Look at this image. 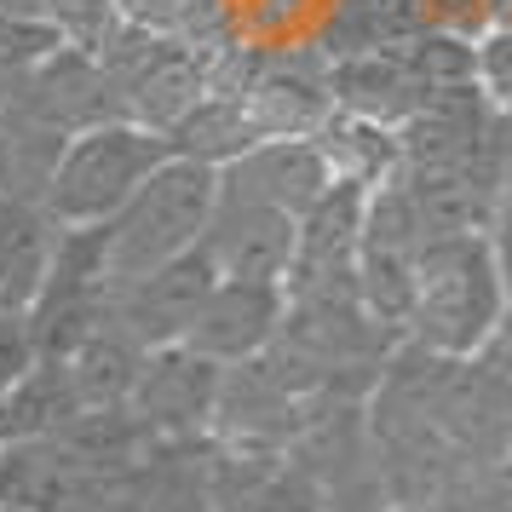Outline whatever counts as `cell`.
<instances>
[{
	"label": "cell",
	"mask_w": 512,
	"mask_h": 512,
	"mask_svg": "<svg viewBox=\"0 0 512 512\" xmlns=\"http://www.w3.org/2000/svg\"><path fill=\"white\" fill-rule=\"evenodd\" d=\"M512 311L507 282L495 271L489 236H426L415 259V300L403 334L432 357H478L489 351L501 317Z\"/></svg>",
	"instance_id": "obj_1"
},
{
	"label": "cell",
	"mask_w": 512,
	"mask_h": 512,
	"mask_svg": "<svg viewBox=\"0 0 512 512\" xmlns=\"http://www.w3.org/2000/svg\"><path fill=\"white\" fill-rule=\"evenodd\" d=\"M213 196H219V173L190 156H167L150 179H144L116 219L98 225V254H104V282H139L162 271L167 259L190 254L202 231H208Z\"/></svg>",
	"instance_id": "obj_2"
},
{
	"label": "cell",
	"mask_w": 512,
	"mask_h": 512,
	"mask_svg": "<svg viewBox=\"0 0 512 512\" xmlns=\"http://www.w3.org/2000/svg\"><path fill=\"white\" fill-rule=\"evenodd\" d=\"M162 133L150 127H133V121H98L87 133H75L58 156V173H52L47 190V219L58 231H87V225H104L116 219L121 202L167 162Z\"/></svg>",
	"instance_id": "obj_3"
},
{
	"label": "cell",
	"mask_w": 512,
	"mask_h": 512,
	"mask_svg": "<svg viewBox=\"0 0 512 512\" xmlns=\"http://www.w3.org/2000/svg\"><path fill=\"white\" fill-rule=\"evenodd\" d=\"M294 225L288 213L248 202V196H213L208 231H202V259L213 265V277L231 282H277L294 265Z\"/></svg>",
	"instance_id": "obj_4"
},
{
	"label": "cell",
	"mask_w": 512,
	"mask_h": 512,
	"mask_svg": "<svg viewBox=\"0 0 512 512\" xmlns=\"http://www.w3.org/2000/svg\"><path fill=\"white\" fill-rule=\"evenodd\" d=\"M208 288H213V265L202 259V248H190V254L167 259L162 271H150V277H139V282H121V288H110L104 317H110V323H116L133 346H144V351L179 346Z\"/></svg>",
	"instance_id": "obj_5"
},
{
	"label": "cell",
	"mask_w": 512,
	"mask_h": 512,
	"mask_svg": "<svg viewBox=\"0 0 512 512\" xmlns=\"http://www.w3.org/2000/svg\"><path fill=\"white\" fill-rule=\"evenodd\" d=\"M213 173H219V196H248L288 219L311 213L334 185V162L317 139H254L242 156H231Z\"/></svg>",
	"instance_id": "obj_6"
},
{
	"label": "cell",
	"mask_w": 512,
	"mask_h": 512,
	"mask_svg": "<svg viewBox=\"0 0 512 512\" xmlns=\"http://www.w3.org/2000/svg\"><path fill=\"white\" fill-rule=\"evenodd\" d=\"M213 392H219V363L196 357L190 346H156L144 351L127 409L150 438H190L213 420Z\"/></svg>",
	"instance_id": "obj_7"
},
{
	"label": "cell",
	"mask_w": 512,
	"mask_h": 512,
	"mask_svg": "<svg viewBox=\"0 0 512 512\" xmlns=\"http://www.w3.org/2000/svg\"><path fill=\"white\" fill-rule=\"evenodd\" d=\"M282 328V288L277 282H231V277H213V288L202 294L196 317H190L185 340L196 357H208L219 369L231 363H248L259 351L277 340Z\"/></svg>",
	"instance_id": "obj_8"
},
{
	"label": "cell",
	"mask_w": 512,
	"mask_h": 512,
	"mask_svg": "<svg viewBox=\"0 0 512 512\" xmlns=\"http://www.w3.org/2000/svg\"><path fill=\"white\" fill-rule=\"evenodd\" d=\"M110 87H121V121L150 133H173L202 104V70L179 47H144L133 70L110 75Z\"/></svg>",
	"instance_id": "obj_9"
},
{
	"label": "cell",
	"mask_w": 512,
	"mask_h": 512,
	"mask_svg": "<svg viewBox=\"0 0 512 512\" xmlns=\"http://www.w3.org/2000/svg\"><path fill=\"white\" fill-rule=\"evenodd\" d=\"M64 144L70 139L58 127L12 110L0 98V202L6 208H47V190H52Z\"/></svg>",
	"instance_id": "obj_10"
},
{
	"label": "cell",
	"mask_w": 512,
	"mask_h": 512,
	"mask_svg": "<svg viewBox=\"0 0 512 512\" xmlns=\"http://www.w3.org/2000/svg\"><path fill=\"white\" fill-rule=\"evenodd\" d=\"M58 225L41 208H6L0 202V311H29L47 282Z\"/></svg>",
	"instance_id": "obj_11"
},
{
	"label": "cell",
	"mask_w": 512,
	"mask_h": 512,
	"mask_svg": "<svg viewBox=\"0 0 512 512\" xmlns=\"http://www.w3.org/2000/svg\"><path fill=\"white\" fill-rule=\"evenodd\" d=\"M58 29L41 24V18H18V12H0V70L24 75L29 64H41L47 52H58Z\"/></svg>",
	"instance_id": "obj_12"
},
{
	"label": "cell",
	"mask_w": 512,
	"mask_h": 512,
	"mask_svg": "<svg viewBox=\"0 0 512 512\" xmlns=\"http://www.w3.org/2000/svg\"><path fill=\"white\" fill-rule=\"evenodd\" d=\"M35 363V340H29V317L24 311H0V392Z\"/></svg>",
	"instance_id": "obj_13"
},
{
	"label": "cell",
	"mask_w": 512,
	"mask_h": 512,
	"mask_svg": "<svg viewBox=\"0 0 512 512\" xmlns=\"http://www.w3.org/2000/svg\"><path fill=\"white\" fill-rule=\"evenodd\" d=\"M489 254H495V271H501V282H507V300H512V208H507V213H495Z\"/></svg>",
	"instance_id": "obj_14"
},
{
	"label": "cell",
	"mask_w": 512,
	"mask_h": 512,
	"mask_svg": "<svg viewBox=\"0 0 512 512\" xmlns=\"http://www.w3.org/2000/svg\"><path fill=\"white\" fill-rule=\"evenodd\" d=\"M501 179H512V121H507V139H501Z\"/></svg>",
	"instance_id": "obj_15"
},
{
	"label": "cell",
	"mask_w": 512,
	"mask_h": 512,
	"mask_svg": "<svg viewBox=\"0 0 512 512\" xmlns=\"http://www.w3.org/2000/svg\"><path fill=\"white\" fill-rule=\"evenodd\" d=\"M0 512H35L29 501H18V495H0Z\"/></svg>",
	"instance_id": "obj_16"
}]
</instances>
